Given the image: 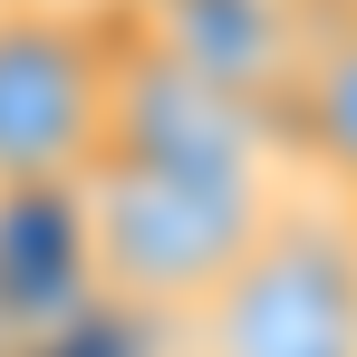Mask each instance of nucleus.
<instances>
[{
  "label": "nucleus",
  "mask_w": 357,
  "mask_h": 357,
  "mask_svg": "<svg viewBox=\"0 0 357 357\" xmlns=\"http://www.w3.org/2000/svg\"><path fill=\"white\" fill-rule=\"evenodd\" d=\"M107 20H165V10H183V0H97Z\"/></svg>",
  "instance_id": "obj_7"
},
{
  "label": "nucleus",
  "mask_w": 357,
  "mask_h": 357,
  "mask_svg": "<svg viewBox=\"0 0 357 357\" xmlns=\"http://www.w3.org/2000/svg\"><path fill=\"white\" fill-rule=\"evenodd\" d=\"M116 20L77 0H0V193H77L107 155Z\"/></svg>",
  "instance_id": "obj_3"
},
{
  "label": "nucleus",
  "mask_w": 357,
  "mask_h": 357,
  "mask_svg": "<svg viewBox=\"0 0 357 357\" xmlns=\"http://www.w3.org/2000/svg\"><path fill=\"white\" fill-rule=\"evenodd\" d=\"M97 309L77 193H0V357H39Z\"/></svg>",
  "instance_id": "obj_5"
},
{
  "label": "nucleus",
  "mask_w": 357,
  "mask_h": 357,
  "mask_svg": "<svg viewBox=\"0 0 357 357\" xmlns=\"http://www.w3.org/2000/svg\"><path fill=\"white\" fill-rule=\"evenodd\" d=\"M290 155L319 174L328 203L357 213V20L328 29L319 59H309V77H299V97H290Z\"/></svg>",
  "instance_id": "obj_6"
},
{
  "label": "nucleus",
  "mask_w": 357,
  "mask_h": 357,
  "mask_svg": "<svg viewBox=\"0 0 357 357\" xmlns=\"http://www.w3.org/2000/svg\"><path fill=\"white\" fill-rule=\"evenodd\" d=\"M183 328L193 357H357V213L290 183L251 261Z\"/></svg>",
  "instance_id": "obj_2"
},
{
  "label": "nucleus",
  "mask_w": 357,
  "mask_h": 357,
  "mask_svg": "<svg viewBox=\"0 0 357 357\" xmlns=\"http://www.w3.org/2000/svg\"><path fill=\"white\" fill-rule=\"evenodd\" d=\"M107 155L116 165H165V174H241L290 183V126L232 87L193 77L174 49H155L135 20H116V77H107Z\"/></svg>",
  "instance_id": "obj_4"
},
{
  "label": "nucleus",
  "mask_w": 357,
  "mask_h": 357,
  "mask_svg": "<svg viewBox=\"0 0 357 357\" xmlns=\"http://www.w3.org/2000/svg\"><path fill=\"white\" fill-rule=\"evenodd\" d=\"M290 183H241V174H165V165H116L97 155L77 174V241L87 280L135 319L183 328L203 299L251 261Z\"/></svg>",
  "instance_id": "obj_1"
}]
</instances>
